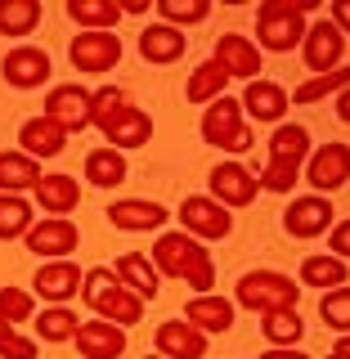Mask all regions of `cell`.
<instances>
[{
	"label": "cell",
	"mask_w": 350,
	"mask_h": 359,
	"mask_svg": "<svg viewBox=\"0 0 350 359\" xmlns=\"http://www.w3.org/2000/svg\"><path fill=\"white\" fill-rule=\"evenodd\" d=\"M41 184V162L27 153H0V194H27Z\"/></svg>",
	"instance_id": "cb8c5ba5"
},
{
	"label": "cell",
	"mask_w": 350,
	"mask_h": 359,
	"mask_svg": "<svg viewBox=\"0 0 350 359\" xmlns=\"http://www.w3.org/2000/svg\"><path fill=\"white\" fill-rule=\"evenodd\" d=\"M332 256H342V261H350V220H342V224H337V229H332Z\"/></svg>",
	"instance_id": "ee69618b"
},
{
	"label": "cell",
	"mask_w": 350,
	"mask_h": 359,
	"mask_svg": "<svg viewBox=\"0 0 350 359\" xmlns=\"http://www.w3.org/2000/svg\"><path fill=\"white\" fill-rule=\"evenodd\" d=\"M238 104L252 112L256 121H278L288 112V95H283V86H274V81H247V95L238 99Z\"/></svg>",
	"instance_id": "d4e9b609"
},
{
	"label": "cell",
	"mask_w": 350,
	"mask_h": 359,
	"mask_svg": "<svg viewBox=\"0 0 350 359\" xmlns=\"http://www.w3.org/2000/svg\"><path fill=\"white\" fill-rule=\"evenodd\" d=\"M306 180L314 184V194H332L350 180V144H319L306 162Z\"/></svg>",
	"instance_id": "9c48e42d"
},
{
	"label": "cell",
	"mask_w": 350,
	"mask_h": 359,
	"mask_svg": "<svg viewBox=\"0 0 350 359\" xmlns=\"http://www.w3.org/2000/svg\"><path fill=\"white\" fill-rule=\"evenodd\" d=\"M86 180L95 189H117L121 180H126V157L117 149H95L86 153Z\"/></svg>",
	"instance_id": "f1b7e54d"
},
{
	"label": "cell",
	"mask_w": 350,
	"mask_h": 359,
	"mask_svg": "<svg viewBox=\"0 0 350 359\" xmlns=\"http://www.w3.org/2000/svg\"><path fill=\"white\" fill-rule=\"evenodd\" d=\"M216 63H220L229 76L256 81V72H261V50H256L247 36H238V32H224V36L216 41Z\"/></svg>",
	"instance_id": "ffe728a7"
},
{
	"label": "cell",
	"mask_w": 350,
	"mask_h": 359,
	"mask_svg": "<svg viewBox=\"0 0 350 359\" xmlns=\"http://www.w3.org/2000/svg\"><path fill=\"white\" fill-rule=\"evenodd\" d=\"M0 76L14 90H36L50 81V54L36 45H14V50L0 59Z\"/></svg>",
	"instance_id": "30bf717a"
},
{
	"label": "cell",
	"mask_w": 350,
	"mask_h": 359,
	"mask_svg": "<svg viewBox=\"0 0 350 359\" xmlns=\"http://www.w3.org/2000/svg\"><path fill=\"white\" fill-rule=\"evenodd\" d=\"M81 297H86V306L99 314V319H108V323H117V328H126V323H140V314L149 301H140L135 292L117 278V269H86V283H81Z\"/></svg>",
	"instance_id": "7a4b0ae2"
},
{
	"label": "cell",
	"mask_w": 350,
	"mask_h": 359,
	"mask_svg": "<svg viewBox=\"0 0 350 359\" xmlns=\"http://www.w3.org/2000/svg\"><path fill=\"white\" fill-rule=\"evenodd\" d=\"M301 175V162H288V157H269V166L261 171V189H269V194H288L292 184H297Z\"/></svg>",
	"instance_id": "f35d334b"
},
{
	"label": "cell",
	"mask_w": 350,
	"mask_h": 359,
	"mask_svg": "<svg viewBox=\"0 0 350 359\" xmlns=\"http://www.w3.org/2000/svg\"><path fill=\"white\" fill-rule=\"evenodd\" d=\"M144 359H166V355H144Z\"/></svg>",
	"instance_id": "816d5d0a"
},
{
	"label": "cell",
	"mask_w": 350,
	"mask_h": 359,
	"mask_svg": "<svg viewBox=\"0 0 350 359\" xmlns=\"http://www.w3.org/2000/svg\"><path fill=\"white\" fill-rule=\"evenodd\" d=\"M108 220L117 224V229L126 233H144V229H162L166 220H171V211L162 207V202H140V198H121L108 207Z\"/></svg>",
	"instance_id": "d6986e66"
},
{
	"label": "cell",
	"mask_w": 350,
	"mask_h": 359,
	"mask_svg": "<svg viewBox=\"0 0 350 359\" xmlns=\"http://www.w3.org/2000/svg\"><path fill=\"white\" fill-rule=\"evenodd\" d=\"M153 265H157V274L198 287V297L216 287V261H211V252L198 238H189V233H162V238L153 243Z\"/></svg>",
	"instance_id": "6da1fadb"
},
{
	"label": "cell",
	"mask_w": 350,
	"mask_h": 359,
	"mask_svg": "<svg viewBox=\"0 0 350 359\" xmlns=\"http://www.w3.org/2000/svg\"><path fill=\"white\" fill-rule=\"evenodd\" d=\"M211 194H216V202H224V207H252L256 194H261V180L247 171L243 162H220L216 171H211Z\"/></svg>",
	"instance_id": "4fadbf2b"
},
{
	"label": "cell",
	"mask_w": 350,
	"mask_h": 359,
	"mask_svg": "<svg viewBox=\"0 0 350 359\" xmlns=\"http://www.w3.org/2000/svg\"><path fill=\"white\" fill-rule=\"evenodd\" d=\"M117 108H126V95H121L117 86H104V90H95V99H90V112H95V126H104V121H108Z\"/></svg>",
	"instance_id": "b9f144b4"
},
{
	"label": "cell",
	"mask_w": 350,
	"mask_h": 359,
	"mask_svg": "<svg viewBox=\"0 0 350 359\" xmlns=\"http://www.w3.org/2000/svg\"><path fill=\"white\" fill-rule=\"evenodd\" d=\"M224 81H229V72L216 63V59H207V63H198L194 72H189V86H184V95H189V104H211V99H220V90Z\"/></svg>",
	"instance_id": "f546056e"
},
{
	"label": "cell",
	"mask_w": 350,
	"mask_h": 359,
	"mask_svg": "<svg viewBox=\"0 0 350 359\" xmlns=\"http://www.w3.org/2000/svg\"><path fill=\"white\" fill-rule=\"evenodd\" d=\"M261 328H265V337H269L274 346H297L301 332H306V323H301L297 310H269Z\"/></svg>",
	"instance_id": "d590c367"
},
{
	"label": "cell",
	"mask_w": 350,
	"mask_h": 359,
	"mask_svg": "<svg viewBox=\"0 0 350 359\" xmlns=\"http://www.w3.org/2000/svg\"><path fill=\"white\" fill-rule=\"evenodd\" d=\"M67 54H72L76 72H108L121 59V36H112V32H81V36H72Z\"/></svg>",
	"instance_id": "8fae6325"
},
{
	"label": "cell",
	"mask_w": 350,
	"mask_h": 359,
	"mask_svg": "<svg viewBox=\"0 0 350 359\" xmlns=\"http://www.w3.org/2000/svg\"><path fill=\"white\" fill-rule=\"evenodd\" d=\"M144 9H149V0H126V5H121V14H144Z\"/></svg>",
	"instance_id": "c3c4849f"
},
{
	"label": "cell",
	"mask_w": 350,
	"mask_h": 359,
	"mask_svg": "<svg viewBox=\"0 0 350 359\" xmlns=\"http://www.w3.org/2000/svg\"><path fill=\"white\" fill-rule=\"evenodd\" d=\"M269 157L306 162V157H310V130H306V126H297V121L278 126V130H274V140H269Z\"/></svg>",
	"instance_id": "836d02e7"
},
{
	"label": "cell",
	"mask_w": 350,
	"mask_h": 359,
	"mask_svg": "<svg viewBox=\"0 0 350 359\" xmlns=\"http://www.w3.org/2000/svg\"><path fill=\"white\" fill-rule=\"evenodd\" d=\"M328 359H350V355H337V351H332V355H328Z\"/></svg>",
	"instance_id": "f907efd6"
},
{
	"label": "cell",
	"mask_w": 350,
	"mask_h": 359,
	"mask_svg": "<svg viewBox=\"0 0 350 359\" xmlns=\"http://www.w3.org/2000/svg\"><path fill=\"white\" fill-rule=\"evenodd\" d=\"M301 283L306 287H346V261L342 256H306L301 261Z\"/></svg>",
	"instance_id": "4dcf8cb0"
},
{
	"label": "cell",
	"mask_w": 350,
	"mask_h": 359,
	"mask_svg": "<svg viewBox=\"0 0 350 359\" xmlns=\"http://www.w3.org/2000/svg\"><path fill=\"white\" fill-rule=\"evenodd\" d=\"M22 319H32V292H22V287H0V323H22Z\"/></svg>",
	"instance_id": "ab89813d"
},
{
	"label": "cell",
	"mask_w": 350,
	"mask_h": 359,
	"mask_svg": "<svg viewBox=\"0 0 350 359\" xmlns=\"http://www.w3.org/2000/svg\"><path fill=\"white\" fill-rule=\"evenodd\" d=\"M18 144H22V153H27V157H36V162H41V157L63 153L67 130L59 126V121H50V117H32V121H22Z\"/></svg>",
	"instance_id": "44dd1931"
},
{
	"label": "cell",
	"mask_w": 350,
	"mask_h": 359,
	"mask_svg": "<svg viewBox=\"0 0 350 359\" xmlns=\"http://www.w3.org/2000/svg\"><path fill=\"white\" fill-rule=\"evenodd\" d=\"M297 297H301V287L288 274H278V269H252V274L238 278V306L256 310V314L297 310Z\"/></svg>",
	"instance_id": "5b68a950"
},
{
	"label": "cell",
	"mask_w": 350,
	"mask_h": 359,
	"mask_svg": "<svg viewBox=\"0 0 350 359\" xmlns=\"http://www.w3.org/2000/svg\"><path fill=\"white\" fill-rule=\"evenodd\" d=\"M32 229V207L22 194H0V243L18 238Z\"/></svg>",
	"instance_id": "d6a6232c"
},
{
	"label": "cell",
	"mask_w": 350,
	"mask_h": 359,
	"mask_svg": "<svg viewBox=\"0 0 350 359\" xmlns=\"http://www.w3.org/2000/svg\"><path fill=\"white\" fill-rule=\"evenodd\" d=\"M32 194H36V202L50 216H67V211L81 202V184H76L72 175H41V184L32 189Z\"/></svg>",
	"instance_id": "4316f807"
},
{
	"label": "cell",
	"mask_w": 350,
	"mask_h": 359,
	"mask_svg": "<svg viewBox=\"0 0 350 359\" xmlns=\"http://www.w3.org/2000/svg\"><path fill=\"white\" fill-rule=\"evenodd\" d=\"M350 86V67H337V72H323V76H310L306 86H297V104H319V99H328L337 95V90H346Z\"/></svg>",
	"instance_id": "8d00e7d4"
},
{
	"label": "cell",
	"mask_w": 350,
	"mask_h": 359,
	"mask_svg": "<svg viewBox=\"0 0 350 359\" xmlns=\"http://www.w3.org/2000/svg\"><path fill=\"white\" fill-rule=\"evenodd\" d=\"M319 310H323V323H332L337 332H350V287H332Z\"/></svg>",
	"instance_id": "60d3db41"
},
{
	"label": "cell",
	"mask_w": 350,
	"mask_h": 359,
	"mask_svg": "<svg viewBox=\"0 0 350 359\" xmlns=\"http://www.w3.org/2000/svg\"><path fill=\"white\" fill-rule=\"evenodd\" d=\"M67 18L81 22V32H112L121 22L117 0H67Z\"/></svg>",
	"instance_id": "83f0119b"
},
{
	"label": "cell",
	"mask_w": 350,
	"mask_h": 359,
	"mask_svg": "<svg viewBox=\"0 0 350 359\" xmlns=\"http://www.w3.org/2000/svg\"><path fill=\"white\" fill-rule=\"evenodd\" d=\"M283 229L292 238H319L323 229H332V202L328 198H297L292 207L283 211Z\"/></svg>",
	"instance_id": "2e32d148"
},
{
	"label": "cell",
	"mask_w": 350,
	"mask_h": 359,
	"mask_svg": "<svg viewBox=\"0 0 350 359\" xmlns=\"http://www.w3.org/2000/svg\"><path fill=\"white\" fill-rule=\"evenodd\" d=\"M184 36H180V27H166V22H153V27L140 32V54L149 63H175L180 54H184Z\"/></svg>",
	"instance_id": "484cf974"
},
{
	"label": "cell",
	"mask_w": 350,
	"mask_h": 359,
	"mask_svg": "<svg viewBox=\"0 0 350 359\" xmlns=\"http://www.w3.org/2000/svg\"><path fill=\"white\" fill-rule=\"evenodd\" d=\"M162 18L166 27H189V22H202L211 14V0H162Z\"/></svg>",
	"instance_id": "74e56055"
},
{
	"label": "cell",
	"mask_w": 350,
	"mask_h": 359,
	"mask_svg": "<svg viewBox=\"0 0 350 359\" xmlns=\"http://www.w3.org/2000/svg\"><path fill=\"white\" fill-rule=\"evenodd\" d=\"M27 247L36 256H50V261H67L76 252V224L63 216H45L41 224L27 229Z\"/></svg>",
	"instance_id": "9a60e30c"
},
{
	"label": "cell",
	"mask_w": 350,
	"mask_h": 359,
	"mask_svg": "<svg viewBox=\"0 0 350 359\" xmlns=\"http://www.w3.org/2000/svg\"><path fill=\"white\" fill-rule=\"evenodd\" d=\"M76 328H81V319H76L67 306H50L36 314V337L41 341H67V337H76Z\"/></svg>",
	"instance_id": "e575fe53"
},
{
	"label": "cell",
	"mask_w": 350,
	"mask_h": 359,
	"mask_svg": "<svg viewBox=\"0 0 350 359\" xmlns=\"http://www.w3.org/2000/svg\"><path fill=\"white\" fill-rule=\"evenodd\" d=\"M76 351H81V359H117L121 351H126V328H117V323L108 319H90L76 328Z\"/></svg>",
	"instance_id": "ac0fdd59"
},
{
	"label": "cell",
	"mask_w": 350,
	"mask_h": 359,
	"mask_svg": "<svg viewBox=\"0 0 350 359\" xmlns=\"http://www.w3.org/2000/svg\"><path fill=\"white\" fill-rule=\"evenodd\" d=\"M332 22L342 27V36L350 32V0H337V5H332Z\"/></svg>",
	"instance_id": "f6af8a7d"
},
{
	"label": "cell",
	"mask_w": 350,
	"mask_h": 359,
	"mask_svg": "<svg viewBox=\"0 0 350 359\" xmlns=\"http://www.w3.org/2000/svg\"><path fill=\"white\" fill-rule=\"evenodd\" d=\"M153 341H157V355H166V359H202L207 355V332L194 328V323H157V332H153Z\"/></svg>",
	"instance_id": "e0dca14e"
},
{
	"label": "cell",
	"mask_w": 350,
	"mask_h": 359,
	"mask_svg": "<svg viewBox=\"0 0 350 359\" xmlns=\"http://www.w3.org/2000/svg\"><path fill=\"white\" fill-rule=\"evenodd\" d=\"M184 319L202 332H229L234 323V301L229 297H216V292H202L184 306Z\"/></svg>",
	"instance_id": "7402d4cb"
},
{
	"label": "cell",
	"mask_w": 350,
	"mask_h": 359,
	"mask_svg": "<svg viewBox=\"0 0 350 359\" xmlns=\"http://www.w3.org/2000/svg\"><path fill=\"white\" fill-rule=\"evenodd\" d=\"M261 359H310V355H301L297 346H274V351H265Z\"/></svg>",
	"instance_id": "bcb514c9"
},
{
	"label": "cell",
	"mask_w": 350,
	"mask_h": 359,
	"mask_svg": "<svg viewBox=\"0 0 350 359\" xmlns=\"http://www.w3.org/2000/svg\"><path fill=\"white\" fill-rule=\"evenodd\" d=\"M180 224H184L189 238L216 243V238H229L234 216H229V207H224V202H216L211 194H194V198L180 202Z\"/></svg>",
	"instance_id": "8992f818"
},
{
	"label": "cell",
	"mask_w": 350,
	"mask_h": 359,
	"mask_svg": "<svg viewBox=\"0 0 350 359\" xmlns=\"http://www.w3.org/2000/svg\"><path fill=\"white\" fill-rule=\"evenodd\" d=\"M36 22H41L36 0H0V36H32Z\"/></svg>",
	"instance_id": "1f68e13d"
},
{
	"label": "cell",
	"mask_w": 350,
	"mask_h": 359,
	"mask_svg": "<svg viewBox=\"0 0 350 359\" xmlns=\"http://www.w3.org/2000/svg\"><path fill=\"white\" fill-rule=\"evenodd\" d=\"M202 140L211 144V149H224V153H252V130H247L243 121V104L229 95L211 99V108L202 112Z\"/></svg>",
	"instance_id": "277c9868"
},
{
	"label": "cell",
	"mask_w": 350,
	"mask_h": 359,
	"mask_svg": "<svg viewBox=\"0 0 350 359\" xmlns=\"http://www.w3.org/2000/svg\"><path fill=\"white\" fill-rule=\"evenodd\" d=\"M81 283H86V269L72 265V256H67V261L41 265L36 278H32V292L45 297V301H54V306H63V301H72L76 292H81Z\"/></svg>",
	"instance_id": "7c38bea8"
},
{
	"label": "cell",
	"mask_w": 350,
	"mask_h": 359,
	"mask_svg": "<svg viewBox=\"0 0 350 359\" xmlns=\"http://www.w3.org/2000/svg\"><path fill=\"white\" fill-rule=\"evenodd\" d=\"M301 50H306V67L323 76V72H337V67H342L346 36H342V27H337L332 18H319L314 27H306V41H301Z\"/></svg>",
	"instance_id": "52a82bcc"
},
{
	"label": "cell",
	"mask_w": 350,
	"mask_h": 359,
	"mask_svg": "<svg viewBox=\"0 0 350 359\" xmlns=\"http://www.w3.org/2000/svg\"><path fill=\"white\" fill-rule=\"evenodd\" d=\"M117 278H121V283H126L140 301H153V297H157V283H162L157 265L149 261V256H140V252L117 256Z\"/></svg>",
	"instance_id": "603a6c76"
},
{
	"label": "cell",
	"mask_w": 350,
	"mask_h": 359,
	"mask_svg": "<svg viewBox=\"0 0 350 359\" xmlns=\"http://www.w3.org/2000/svg\"><path fill=\"white\" fill-rule=\"evenodd\" d=\"M337 117H342L346 126H350V86L342 90V99H337Z\"/></svg>",
	"instance_id": "7dc6e473"
},
{
	"label": "cell",
	"mask_w": 350,
	"mask_h": 359,
	"mask_svg": "<svg viewBox=\"0 0 350 359\" xmlns=\"http://www.w3.org/2000/svg\"><path fill=\"white\" fill-rule=\"evenodd\" d=\"M99 130L108 135V144H112L117 153H121V149H144V144L153 140V117H149L144 108L126 104V108H117V112H112V117H108Z\"/></svg>",
	"instance_id": "5bb4252c"
},
{
	"label": "cell",
	"mask_w": 350,
	"mask_h": 359,
	"mask_svg": "<svg viewBox=\"0 0 350 359\" xmlns=\"http://www.w3.org/2000/svg\"><path fill=\"white\" fill-rule=\"evenodd\" d=\"M332 351H337V355H350V332H342V341H337Z\"/></svg>",
	"instance_id": "681fc988"
},
{
	"label": "cell",
	"mask_w": 350,
	"mask_h": 359,
	"mask_svg": "<svg viewBox=\"0 0 350 359\" xmlns=\"http://www.w3.org/2000/svg\"><path fill=\"white\" fill-rule=\"evenodd\" d=\"M0 359H36V341L14 332V328H5L0 332Z\"/></svg>",
	"instance_id": "7bdbcfd3"
},
{
	"label": "cell",
	"mask_w": 350,
	"mask_h": 359,
	"mask_svg": "<svg viewBox=\"0 0 350 359\" xmlns=\"http://www.w3.org/2000/svg\"><path fill=\"white\" fill-rule=\"evenodd\" d=\"M90 90L86 86H59V90H50V99H45V117L50 121H59V126L67 135H76V130H86V126H95V112H90Z\"/></svg>",
	"instance_id": "ba28073f"
},
{
	"label": "cell",
	"mask_w": 350,
	"mask_h": 359,
	"mask_svg": "<svg viewBox=\"0 0 350 359\" xmlns=\"http://www.w3.org/2000/svg\"><path fill=\"white\" fill-rule=\"evenodd\" d=\"M5 328H9V323H0V332H5Z\"/></svg>",
	"instance_id": "f5cc1de1"
},
{
	"label": "cell",
	"mask_w": 350,
	"mask_h": 359,
	"mask_svg": "<svg viewBox=\"0 0 350 359\" xmlns=\"http://www.w3.org/2000/svg\"><path fill=\"white\" fill-rule=\"evenodd\" d=\"M306 9H314V0H265L256 14V41L261 50L288 54L306 41Z\"/></svg>",
	"instance_id": "3957f363"
}]
</instances>
